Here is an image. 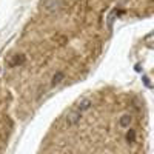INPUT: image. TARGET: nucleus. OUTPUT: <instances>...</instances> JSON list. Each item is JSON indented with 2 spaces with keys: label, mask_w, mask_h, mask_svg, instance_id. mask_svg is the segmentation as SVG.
Segmentation results:
<instances>
[{
  "label": "nucleus",
  "mask_w": 154,
  "mask_h": 154,
  "mask_svg": "<svg viewBox=\"0 0 154 154\" xmlns=\"http://www.w3.org/2000/svg\"><path fill=\"white\" fill-rule=\"evenodd\" d=\"M80 117H82V112L77 111V109H72V111L68 112V116H66V125H68V126H74L75 123L80 122Z\"/></svg>",
  "instance_id": "obj_1"
},
{
  "label": "nucleus",
  "mask_w": 154,
  "mask_h": 154,
  "mask_svg": "<svg viewBox=\"0 0 154 154\" xmlns=\"http://www.w3.org/2000/svg\"><path fill=\"white\" fill-rule=\"evenodd\" d=\"M60 5H62L60 0H46V2L43 3V9L46 12H54V11H57L60 8Z\"/></svg>",
  "instance_id": "obj_2"
},
{
  "label": "nucleus",
  "mask_w": 154,
  "mask_h": 154,
  "mask_svg": "<svg viewBox=\"0 0 154 154\" xmlns=\"http://www.w3.org/2000/svg\"><path fill=\"white\" fill-rule=\"evenodd\" d=\"M91 105H93V102L89 100V99H83V100L79 102V105L75 106V109L80 111V112H85V111H88L89 108H91Z\"/></svg>",
  "instance_id": "obj_3"
},
{
  "label": "nucleus",
  "mask_w": 154,
  "mask_h": 154,
  "mask_svg": "<svg viewBox=\"0 0 154 154\" xmlns=\"http://www.w3.org/2000/svg\"><path fill=\"white\" fill-rule=\"evenodd\" d=\"M25 60H26V57H25L23 54H16L9 60V66H20V65L25 63Z\"/></svg>",
  "instance_id": "obj_4"
},
{
  "label": "nucleus",
  "mask_w": 154,
  "mask_h": 154,
  "mask_svg": "<svg viewBox=\"0 0 154 154\" xmlns=\"http://www.w3.org/2000/svg\"><path fill=\"white\" fill-rule=\"evenodd\" d=\"M131 122H133V117L130 114H123L122 117H120V120H119V125L122 126V128H128L131 125Z\"/></svg>",
  "instance_id": "obj_5"
},
{
  "label": "nucleus",
  "mask_w": 154,
  "mask_h": 154,
  "mask_svg": "<svg viewBox=\"0 0 154 154\" xmlns=\"http://www.w3.org/2000/svg\"><path fill=\"white\" fill-rule=\"evenodd\" d=\"M63 79H65V74H63V72H56V74L53 75V82H51V85H53V86H57V85L62 83Z\"/></svg>",
  "instance_id": "obj_6"
},
{
  "label": "nucleus",
  "mask_w": 154,
  "mask_h": 154,
  "mask_svg": "<svg viewBox=\"0 0 154 154\" xmlns=\"http://www.w3.org/2000/svg\"><path fill=\"white\" fill-rule=\"evenodd\" d=\"M126 140H128V143H134V142H136V133H134V130H130V131H128Z\"/></svg>",
  "instance_id": "obj_7"
}]
</instances>
